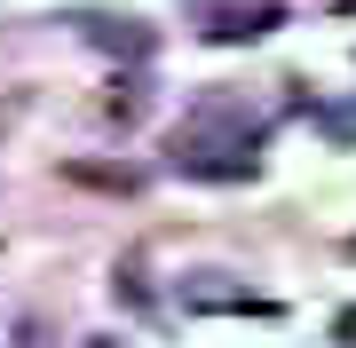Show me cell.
I'll return each instance as SVG.
<instances>
[{
    "label": "cell",
    "mask_w": 356,
    "mask_h": 348,
    "mask_svg": "<svg viewBox=\"0 0 356 348\" xmlns=\"http://www.w3.org/2000/svg\"><path fill=\"white\" fill-rule=\"evenodd\" d=\"M317 127H325L332 142H356V103H325V111H317Z\"/></svg>",
    "instance_id": "3957f363"
},
{
    "label": "cell",
    "mask_w": 356,
    "mask_h": 348,
    "mask_svg": "<svg viewBox=\"0 0 356 348\" xmlns=\"http://www.w3.org/2000/svg\"><path fill=\"white\" fill-rule=\"evenodd\" d=\"M175 167L182 174H206V182H245V174H254V135H222L214 142V135L191 127L175 142Z\"/></svg>",
    "instance_id": "6da1fadb"
},
{
    "label": "cell",
    "mask_w": 356,
    "mask_h": 348,
    "mask_svg": "<svg viewBox=\"0 0 356 348\" xmlns=\"http://www.w3.org/2000/svg\"><path fill=\"white\" fill-rule=\"evenodd\" d=\"M182 309H206V317H269V301L261 293H245V285H214V277H191L182 285Z\"/></svg>",
    "instance_id": "7a4b0ae2"
},
{
    "label": "cell",
    "mask_w": 356,
    "mask_h": 348,
    "mask_svg": "<svg viewBox=\"0 0 356 348\" xmlns=\"http://www.w3.org/2000/svg\"><path fill=\"white\" fill-rule=\"evenodd\" d=\"M332 340H341V348H356V309H341V317H332Z\"/></svg>",
    "instance_id": "277c9868"
}]
</instances>
